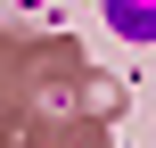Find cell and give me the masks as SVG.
<instances>
[{"label": "cell", "instance_id": "6da1fadb", "mask_svg": "<svg viewBox=\"0 0 156 148\" xmlns=\"http://www.w3.org/2000/svg\"><path fill=\"white\" fill-rule=\"evenodd\" d=\"M107 25L123 41H156V0H107Z\"/></svg>", "mask_w": 156, "mask_h": 148}]
</instances>
